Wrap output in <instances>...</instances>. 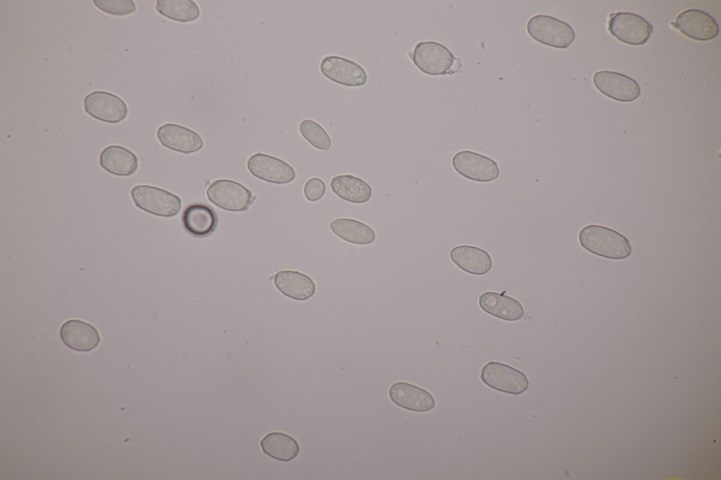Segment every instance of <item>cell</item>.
Masks as SVG:
<instances>
[{"label":"cell","instance_id":"d6986e66","mask_svg":"<svg viewBox=\"0 0 721 480\" xmlns=\"http://www.w3.org/2000/svg\"><path fill=\"white\" fill-rule=\"evenodd\" d=\"M480 308L488 314L506 321H518L524 316V308L516 299L494 291H486L479 298Z\"/></svg>","mask_w":721,"mask_h":480},{"label":"cell","instance_id":"5b68a950","mask_svg":"<svg viewBox=\"0 0 721 480\" xmlns=\"http://www.w3.org/2000/svg\"><path fill=\"white\" fill-rule=\"evenodd\" d=\"M206 195L218 207L234 212L247 210L256 198L249 189L230 179L214 181L208 187Z\"/></svg>","mask_w":721,"mask_h":480},{"label":"cell","instance_id":"3957f363","mask_svg":"<svg viewBox=\"0 0 721 480\" xmlns=\"http://www.w3.org/2000/svg\"><path fill=\"white\" fill-rule=\"evenodd\" d=\"M130 196L138 208L159 217H173L182 207V200L177 195L151 185L133 187Z\"/></svg>","mask_w":721,"mask_h":480},{"label":"cell","instance_id":"5bb4252c","mask_svg":"<svg viewBox=\"0 0 721 480\" xmlns=\"http://www.w3.org/2000/svg\"><path fill=\"white\" fill-rule=\"evenodd\" d=\"M156 134L163 146L182 153L196 152L203 146V139L197 132L174 123L162 125Z\"/></svg>","mask_w":721,"mask_h":480},{"label":"cell","instance_id":"277c9868","mask_svg":"<svg viewBox=\"0 0 721 480\" xmlns=\"http://www.w3.org/2000/svg\"><path fill=\"white\" fill-rule=\"evenodd\" d=\"M528 34L538 42L556 49H566L575 38L567 23L548 15H536L527 22Z\"/></svg>","mask_w":721,"mask_h":480},{"label":"cell","instance_id":"44dd1931","mask_svg":"<svg viewBox=\"0 0 721 480\" xmlns=\"http://www.w3.org/2000/svg\"><path fill=\"white\" fill-rule=\"evenodd\" d=\"M274 282L282 294L294 300L306 301L315 293L313 279L298 271L280 270L275 274Z\"/></svg>","mask_w":721,"mask_h":480},{"label":"cell","instance_id":"30bf717a","mask_svg":"<svg viewBox=\"0 0 721 480\" xmlns=\"http://www.w3.org/2000/svg\"><path fill=\"white\" fill-rule=\"evenodd\" d=\"M320 70L327 79L346 87L363 86L368 80L367 72L360 65L338 56L322 58Z\"/></svg>","mask_w":721,"mask_h":480},{"label":"cell","instance_id":"e0dca14e","mask_svg":"<svg viewBox=\"0 0 721 480\" xmlns=\"http://www.w3.org/2000/svg\"><path fill=\"white\" fill-rule=\"evenodd\" d=\"M181 219L185 231L199 238L211 234L218 224V217L213 208L202 203L188 205L184 209Z\"/></svg>","mask_w":721,"mask_h":480},{"label":"cell","instance_id":"52a82bcc","mask_svg":"<svg viewBox=\"0 0 721 480\" xmlns=\"http://www.w3.org/2000/svg\"><path fill=\"white\" fill-rule=\"evenodd\" d=\"M480 379L491 389L514 395L524 393L529 386L528 379L523 372L495 361H490L482 367Z\"/></svg>","mask_w":721,"mask_h":480},{"label":"cell","instance_id":"cb8c5ba5","mask_svg":"<svg viewBox=\"0 0 721 480\" xmlns=\"http://www.w3.org/2000/svg\"><path fill=\"white\" fill-rule=\"evenodd\" d=\"M260 444L265 454L283 462L294 460L300 452V446L296 439L287 434L277 431L265 435Z\"/></svg>","mask_w":721,"mask_h":480},{"label":"cell","instance_id":"ffe728a7","mask_svg":"<svg viewBox=\"0 0 721 480\" xmlns=\"http://www.w3.org/2000/svg\"><path fill=\"white\" fill-rule=\"evenodd\" d=\"M453 263L462 270L474 275H483L490 271L492 260L484 250L468 245L457 246L450 251Z\"/></svg>","mask_w":721,"mask_h":480},{"label":"cell","instance_id":"9c48e42d","mask_svg":"<svg viewBox=\"0 0 721 480\" xmlns=\"http://www.w3.org/2000/svg\"><path fill=\"white\" fill-rule=\"evenodd\" d=\"M84 111L99 121L116 124L123 121L128 113L126 103L119 96L104 91H94L84 99Z\"/></svg>","mask_w":721,"mask_h":480},{"label":"cell","instance_id":"7a4b0ae2","mask_svg":"<svg viewBox=\"0 0 721 480\" xmlns=\"http://www.w3.org/2000/svg\"><path fill=\"white\" fill-rule=\"evenodd\" d=\"M411 57L414 65L430 75H453L461 68L460 59L446 46L437 42H418Z\"/></svg>","mask_w":721,"mask_h":480},{"label":"cell","instance_id":"2e32d148","mask_svg":"<svg viewBox=\"0 0 721 480\" xmlns=\"http://www.w3.org/2000/svg\"><path fill=\"white\" fill-rule=\"evenodd\" d=\"M389 396L396 405L414 412H428L436 405L435 400L430 392L403 381L396 382L390 387Z\"/></svg>","mask_w":721,"mask_h":480},{"label":"cell","instance_id":"9a60e30c","mask_svg":"<svg viewBox=\"0 0 721 480\" xmlns=\"http://www.w3.org/2000/svg\"><path fill=\"white\" fill-rule=\"evenodd\" d=\"M60 337L67 347L79 352H89L101 341L99 331L93 325L76 319L67 320L62 324Z\"/></svg>","mask_w":721,"mask_h":480},{"label":"cell","instance_id":"8992f818","mask_svg":"<svg viewBox=\"0 0 721 480\" xmlns=\"http://www.w3.org/2000/svg\"><path fill=\"white\" fill-rule=\"evenodd\" d=\"M608 30L619 41L634 46L643 45L649 39L652 25L639 15L629 12L611 13Z\"/></svg>","mask_w":721,"mask_h":480},{"label":"cell","instance_id":"ba28073f","mask_svg":"<svg viewBox=\"0 0 721 480\" xmlns=\"http://www.w3.org/2000/svg\"><path fill=\"white\" fill-rule=\"evenodd\" d=\"M455 170L461 176L479 182H489L498 178L497 163L489 157L472 151H461L452 158Z\"/></svg>","mask_w":721,"mask_h":480},{"label":"cell","instance_id":"8fae6325","mask_svg":"<svg viewBox=\"0 0 721 480\" xmlns=\"http://www.w3.org/2000/svg\"><path fill=\"white\" fill-rule=\"evenodd\" d=\"M593 82L603 94L621 102L634 101L641 92L639 85L634 79L615 71L596 72L594 75Z\"/></svg>","mask_w":721,"mask_h":480},{"label":"cell","instance_id":"7c38bea8","mask_svg":"<svg viewBox=\"0 0 721 480\" xmlns=\"http://www.w3.org/2000/svg\"><path fill=\"white\" fill-rule=\"evenodd\" d=\"M671 25L687 37L697 41L713 39L719 32L718 24L715 19L706 12L698 9L682 11Z\"/></svg>","mask_w":721,"mask_h":480},{"label":"cell","instance_id":"ac0fdd59","mask_svg":"<svg viewBox=\"0 0 721 480\" xmlns=\"http://www.w3.org/2000/svg\"><path fill=\"white\" fill-rule=\"evenodd\" d=\"M99 165L111 175L128 177L137 170L139 160L136 154L128 149L119 145H110L101 152Z\"/></svg>","mask_w":721,"mask_h":480},{"label":"cell","instance_id":"6da1fadb","mask_svg":"<svg viewBox=\"0 0 721 480\" xmlns=\"http://www.w3.org/2000/svg\"><path fill=\"white\" fill-rule=\"evenodd\" d=\"M581 246L595 255L613 260H621L632 253V246L628 239L620 232L610 228L589 225L581 229L579 234Z\"/></svg>","mask_w":721,"mask_h":480},{"label":"cell","instance_id":"484cf974","mask_svg":"<svg viewBox=\"0 0 721 480\" xmlns=\"http://www.w3.org/2000/svg\"><path fill=\"white\" fill-rule=\"evenodd\" d=\"M299 131L302 137L314 148L322 151H328L331 148L332 141L325 130L312 119H304L299 124Z\"/></svg>","mask_w":721,"mask_h":480},{"label":"cell","instance_id":"7402d4cb","mask_svg":"<svg viewBox=\"0 0 721 480\" xmlns=\"http://www.w3.org/2000/svg\"><path fill=\"white\" fill-rule=\"evenodd\" d=\"M330 187L338 197L355 204L368 202L372 195L370 185L353 175H339L333 177L330 182Z\"/></svg>","mask_w":721,"mask_h":480},{"label":"cell","instance_id":"4fadbf2b","mask_svg":"<svg viewBox=\"0 0 721 480\" xmlns=\"http://www.w3.org/2000/svg\"><path fill=\"white\" fill-rule=\"evenodd\" d=\"M247 168L256 177L277 184L291 182L296 178L294 168L285 161L262 153L252 155Z\"/></svg>","mask_w":721,"mask_h":480},{"label":"cell","instance_id":"603a6c76","mask_svg":"<svg viewBox=\"0 0 721 480\" xmlns=\"http://www.w3.org/2000/svg\"><path fill=\"white\" fill-rule=\"evenodd\" d=\"M332 232L342 240L358 245H368L375 239L374 230L368 225L351 218L340 217L330 224Z\"/></svg>","mask_w":721,"mask_h":480},{"label":"cell","instance_id":"d4e9b609","mask_svg":"<svg viewBox=\"0 0 721 480\" xmlns=\"http://www.w3.org/2000/svg\"><path fill=\"white\" fill-rule=\"evenodd\" d=\"M156 10L161 15L181 23L192 22L200 16L198 5L192 0H158Z\"/></svg>","mask_w":721,"mask_h":480},{"label":"cell","instance_id":"4316f807","mask_svg":"<svg viewBox=\"0 0 721 480\" xmlns=\"http://www.w3.org/2000/svg\"><path fill=\"white\" fill-rule=\"evenodd\" d=\"M93 2L101 11L117 16L131 14L137 8L132 0H94Z\"/></svg>","mask_w":721,"mask_h":480},{"label":"cell","instance_id":"83f0119b","mask_svg":"<svg viewBox=\"0 0 721 480\" xmlns=\"http://www.w3.org/2000/svg\"><path fill=\"white\" fill-rule=\"evenodd\" d=\"M325 192V184L322 179L318 177L310 178L306 182L303 187V194L306 198L311 202L320 200Z\"/></svg>","mask_w":721,"mask_h":480}]
</instances>
